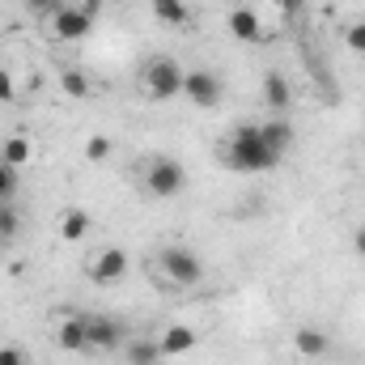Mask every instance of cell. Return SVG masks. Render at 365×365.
I'll return each mask as SVG.
<instances>
[{"mask_svg": "<svg viewBox=\"0 0 365 365\" xmlns=\"http://www.w3.org/2000/svg\"><path fill=\"white\" fill-rule=\"evenodd\" d=\"M13 191H17V170L0 158V204H4V200H13Z\"/></svg>", "mask_w": 365, "mask_h": 365, "instance_id": "7402d4cb", "label": "cell"}, {"mask_svg": "<svg viewBox=\"0 0 365 365\" xmlns=\"http://www.w3.org/2000/svg\"><path fill=\"white\" fill-rule=\"evenodd\" d=\"M86 276L93 284H115L128 276V251L123 247H93L86 255Z\"/></svg>", "mask_w": 365, "mask_h": 365, "instance_id": "52a82bcc", "label": "cell"}, {"mask_svg": "<svg viewBox=\"0 0 365 365\" xmlns=\"http://www.w3.org/2000/svg\"><path fill=\"white\" fill-rule=\"evenodd\" d=\"M259 132H264L268 149H272V153H280V158L293 149V123H289L284 115H272V119H264V123H259Z\"/></svg>", "mask_w": 365, "mask_h": 365, "instance_id": "5bb4252c", "label": "cell"}, {"mask_svg": "<svg viewBox=\"0 0 365 365\" xmlns=\"http://www.w3.org/2000/svg\"><path fill=\"white\" fill-rule=\"evenodd\" d=\"M158 276L170 289H195L204 280V259L191 247H162L158 251Z\"/></svg>", "mask_w": 365, "mask_h": 365, "instance_id": "3957f363", "label": "cell"}, {"mask_svg": "<svg viewBox=\"0 0 365 365\" xmlns=\"http://www.w3.org/2000/svg\"><path fill=\"white\" fill-rule=\"evenodd\" d=\"M0 158H4L13 170H21V166L34 162V140H30L26 132H13V136H4V145H0Z\"/></svg>", "mask_w": 365, "mask_h": 365, "instance_id": "9a60e30c", "label": "cell"}, {"mask_svg": "<svg viewBox=\"0 0 365 365\" xmlns=\"http://www.w3.org/2000/svg\"><path fill=\"white\" fill-rule=\"evenodd\" d=\"M221 162L238 175H264V170H276L280 166V153L268 149L259 123H238L230 132V140L221 145Z\"/></svg>", "mask_w": 365, "mask_h": 365, "instance_id": "6da1fadb", "label": "cell"}, {"mask_svg": "<svg viewBox=\"0 0 365 365\" xmlns=\"http://www.w3.org/2000/svg\"><path fill=\"white\" fill-rule=\"evenodd\" d=\"M81 153H86V162H106V158L115 153V140H110V136H102V132H93V136H86Z\"/></svg>", "mask_w": 365, "mask_h": 365, "instance_id": "ffe728a7", "label": "cell"}, {"mask_svg": "<svg viewBox=\"0 0 365 365\" xmlns=\"http://www.w3.org/2000/svg\"><path fill=\"white\" fill-rule=\"evenodd\" d=\"M149 13H153V21H162V26H170V30H182V26L191 21L187 0H149Z\"/></svg>", "mask_w": 365, "mask_h": 365, "instance_id": "2e32d148", "label": "cell"}, {"mask_svg": "<svg viewBox=\"0 0 365 365\" xmlns=\"http://www.w3.org/2000/svg\"><path fill=\"white\" fill-rule=\"evenodd\" d=\"M276 13L289 17V21H297V17L306 13V0H276Z\"/></svg>", "mask_w": 365, "mask_h": 365, "instance_id": "d4e9b609", "label": "cell"}, {"mask_svg": "<svg viewBox=\"0 0 365 365\" xmlns=\"http://www.w3.org/2000/svg\"><path fill=\"white\" fill-rule=\"evenodd\" d=\"M56 234H60V242L81 247V242L90 238V212H86V208H64V212L56 217Z\"/></svg>", "mask_w": 365, "mask_h": 365, "instance_id": "8fae6325", "label": "cell"}, {"mask_svg": "<svg viewBox=\"0 0 365 365\" xmlns=\"http://www.w3.org/2000/svg\"><path fill=\"white\" fill-rule=\"evenodd\" d=\"M60 4H68V9H86V13H98V0H60Z\"/></svg>", "mask_w": 365, "mask_h": 365, "instance_id": "f1b7e54d", "label": "cell"}, {"mask_svg": "<svg viewBox=\"0 0 365 365\" xmlns=\"http://www.w3.org/2000/svg\"><path fill=\"white\" fill-rule=\"evenodd\" d=\"M264 106L272 115H289V106H293V90L280 73H264Z\"/></svg>", "mask_w": 365, "mask_h": 365, "instance_id": "4fadbf2b", "label": "cell"}, {"mask_svg": "<svg viewBox=\"0 0 365 365\" xmlns=\"http://www.w3.org/2000/svg\"><path fill=\"white\" fill-rule=\"evenodd\" d=\"M90 30H93V13H86V9H68V4H60L56 13L43 17V34H47L51 43H81Z\"/></svg>", "mask_w": 365, "mask_h": 365, "instance_id": "5b68a950", "label": "cell"}, {"mask_svg": "<svg viewBox=\"0 0 365 365\" xmlns=\"http://www.w3.org/2000/svg\"><path fill=\"white\" fill-rule=\"evenodd\" d=\"M26 9H30L38 21H43L47 13H56V9H60V0H26Z\"/></svg>", "mask_w": 365, "mask_h": 365, "instance_id": "484cf974", "label": "cell"}, {"mask_svg": "<svg viewBox=\"0 0 365 365\" xmlns=\"http://www.w3.org/2000/svg\"><path fill=\"white\" fill-rule=\"evenodd\" d=\"M293 349H297L306 361H314V357H323V353L331 349V340H327V331H319V327H302V331L293 336Z\"/></svg>", "mask_w": 365, "mask_h": 365, "instance_id": "e0dca14e", "label": "cell"}, {"mask_svg": "<svg viewBox=\"0 0 365 365\" xmlns=\"http://www.w3.org/2000/svg\"><path fill=\"white\" fill-rule=\"evenodd\" d=\"M4 242H9V238H0V255H4Z\"/></svg>", "mask_w": 365, "mask_h": 365, "instance_id": "f546056e", "label": "cell"}, {"mask_svg": "<svg viewBox=\"0 0 365 365\" xmlns=\"http://www.w3.org/2000/svg\"><path fill=\"white\" fill-rule=\"evenodd\" d=\"M90 319V353L93 349H119L123 344V327L110 314H86Z\"/></svg>", "mask_w": 365, "mask_h": 365, "instance_id": "7c38bea8", "label": "cell"}, {"mask_svg": "<svg viewBox=\"0 0 365 365\" xmlns=\"http://www.w3.org/2000/svg\"><path fill=\"white\" fill-rule=\"evenodd\" d=\"M60 90L68 93V98H90L93 86H90V77H86L81 68H60Z\"/></svg>", "mask_w": 365, "mask_h": 365, "instance_id": "ac0fdd59", "label": "cell"}, {"mask_svg": "<svg viewBox=\"0 0 365 365\" xmlns=\"http://www.w3.org/2000/svg\"><path fill=\"white\" fill-rule=\"evenodd\" d=\"M0 365H26L21 349H0Z\"/></svg>", "mask_w": 365, "mask_h": 365, "instance_id": "4316f807", "label": "cell"}, {"mask_svg": "<svg viewBox=\"0 0 365 365\" xmlns=\"http://www.w3.org/2000/svg\"><path fill=\"white\" fill-rule=\"evenodd\" d=\"M17 230H21V221H17V208L4 200V204H0V238H17Z\"/></svg>", "mask_w": 365, "mask_h": 365, "instance_id": "44dd1931", "label": "cell"}, {"mask_svg": "<svg viewBox=\"0 0 365 365\" xmlns=\"http://www.w3.org/2000/svg\"><path fill=\"white\" fill-rule=\"evenodd\" d=\"M182 68L175 56H149L145 64H140V90L145 98H153V102H170V98H179L182 93Z\"/></svg>", "mask_w": 365, "mask_h": 365, "instance_id": "7a4b0ae2", "label": "cell"}, {"mask_svg": "<svg viewBox=\"0 0 365 365\" xmlns=\"http://www.w3.org/2000/svg\"><path fill=\"white\" fill-rule=\"evenodd\" d=\"M230 34H234L238 43H247V47H259V43L268 38V30L259 26V13H255L251 4L230 9Z\"/></svg>", "mask_w": 365, "mask_h": 365, "instance_id": "9c48e42d", "label": "cell"}, {"mask_svg": "<svg viewBox=\"0 0 365 365\" xmlns=\"http://www.w3.org/2000/svg\"><path fill=\"white\" fill-rule=\"evenodd\" d=\"M353 251H357V259H365V225L353 230Z\"/></svg>", "mask_w": 365, "mask_h": 365, "instance_id": "83f0119b", "label": "cell"}, {"mask_svg": "<svg viewBox=\"0 0 365 365\" xmlns=\"http://www.w3.org/2000/svg\"><path fill=\"white\" fill-rule=\"evenodd\" d=\"M9 102H17V86H13V73L0 68V106H9Z\"/></svg>", "mask_w": 365, "mask_h": 365, "instance_id": "cb8c5ba5", "label": "cell"}, {"mask_svg": "<svg viewBox=\"0 0 365 365\" xmlns=\"http://www.w3.org/2000/svg\"><path fill=\"white\" fill-rule=\"evenodd\" d=\"M344 43H349L353 51H361V56H365V21H353V26L344 30Z\"/></svg>", "mask_w": 365, "mask_h": 365, "instance_id": "603a6c76", "label": "cell"}, {"mask_svg": "<svg viewBox=\"0 0 365 365\" xmlns=\"http://www.w3.org/2000/svg\"><path fill=\"white\" fill-rule=\"evenodd\" d=\"M195 344H200V336H195L191 323H170V327L158 336L162 357H187V353H195Z\"/></svg>", "mask_w": 365, "mask_h": 365, "instance_id": "30bf717a", "label": "cell"}, {"mask_svg": "<svg viewBox=\"0 0 365 365\" xmlns=\"http://www.w3.org/2000/svg\"><path fill=\"white\" fill-rule=\"evenodd\" d=\"M140 179H145V191H149L153 200H175V195H182V191H187V170H182V162L166 158V153L149 158Z\"/></svg>", "mask_w": 365, "mask_h": 365, "instance_id": "277c9868", "label": "cell"}, {"mask_svg": "<svg viewBox=\"0 0 365 365\" xmlns=\"http://www.w3.org/2000/svg\"><path fill=\"white\" fill-rule=\"evenodd\" d=\"M51 340L64 353H90V319L86 314H60L51 327Z\"/></svg>", "mask_w": 365, "mask_h": 365, "instance_id": "ba28073f", "label": "cell"}, {"mask_svg": "<svg viewBox=\"0 0 365 365\" xmlns=\"http://www.w3.org/2000/svg\"><path fill=\"white\" fill-rule=\"evenodd\" d=\"M182 98L191 106H200V110H217L221 98H225V86H221V77L212 68H187L182 73Z\"/></svg>", "mask_w": 365, "mask_h": 365, "instance_id": "8992f818", "label": "cell"}, {"mask_svg": "<svg viewBox=\"0 0 365 365\" xmlns=\"http://www.w3.org/2000/svg\"><path fill=\"white\" fill-rule=\"evenodd\" d=\"M158 361H162L158 340H132L128 344V365H158Z\"/></svg>", "mask_w": 365, "mask_h": 365, "instance_id": "d6986e66", "label": "cell"}]
</instances>
